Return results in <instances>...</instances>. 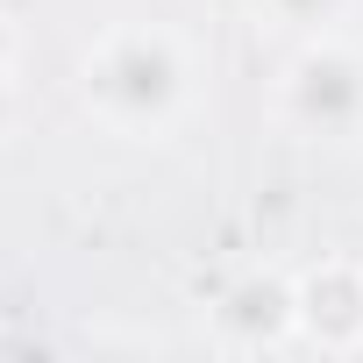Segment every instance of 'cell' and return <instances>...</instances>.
Here are the masks:
<instances>
[{"mask_svg": "<svg viewBox=\"0 0 363 363\" xmlns=\"http://www.w3.org/2000/svg\"><path fill=\"white\" fill-rule=\"evenodd\" d=\"M0 72H15V29L0 22Z\"/></svg>", "mask_w": 363, "mask_h": 363, "instance_id": "7", "label": "cell"}, {"mask_svg": "<svg viewBox=\"0 0 363 363\" xmlns=\"http://www.w3.org/2000/svg\"><path fill=\"white\" fill-rule=\"evenodd\" d=\"M278 121L306 143H356L363 135V50L313 29L278 72Z\"/></svg>", "mask_w": 363, "mask_h": 363, "instance_id": "2", "label": "cell"}, {"mask_svg": "<svg viewBox=\"0 0 363 363\" xmlns=\"http://www.w3.org/2000/svg\"><path fill=\"white\" fill-rule=\"evenodd\" d=\"M8 114H15V72H0V128H8Z\"/></svg>", "mask_w": 363, "mask_h": 363, "instance_id": "6", "label": "cell"}, {"mask_svg": "<svg viewBox=\"0 0 363 363\" xmlns=\"http://www.w3.org/2000/svg\"><path fill=\"white\" fill-rule=\"evenodd\" d=\"M214 342L242 349V356L299 342V278L292 271H242L214 299Z\"/></svg>", "mask_w": 363, "mask_h": 363, "instance_id": "3", "label": "cell"}, {"mask_svg": "<svg viewBox=\"0 0 363 363\" xmlns=\"http://www.w3.org/2000/svg\"><path fill=\"white\" fill-rule=\"evenodd\" d=\"M200 93L193 43L164 22H114L79 57V107L121 143H164L186 128Z\"/></svg>", "mask_w": 363, "mask_h": 363, "instance_id": "1", "label": "cell"}, {"mask_svg": "<svg viewBox=\"0 0 363 363\" xmlns=\"http://www.w3.org/2000/svg\"><path fill=\"white\" fill-rule=\"evenodd\" d=\"M292 278H299V342H313L328 356L363 349V264L320 257Z\"/></svg>", "mask_w": 363, "mask_h": 363, "instance_id": "4", "label": "cell"}, {"mask_svg": "<svg viewBox=\"0 0 363 363\" xmlns=\"http://www.w3.org/2000/svg\"><path fill=\"white\" fill-rule=\"evenodd\" d=\"M257 8H264L271 22H285V29H328L349 0H257Z\"/></svg>", "mask_w": 363, "mask_h": 363, "instance_id": "5", "label": "cell"}]
</instances>
